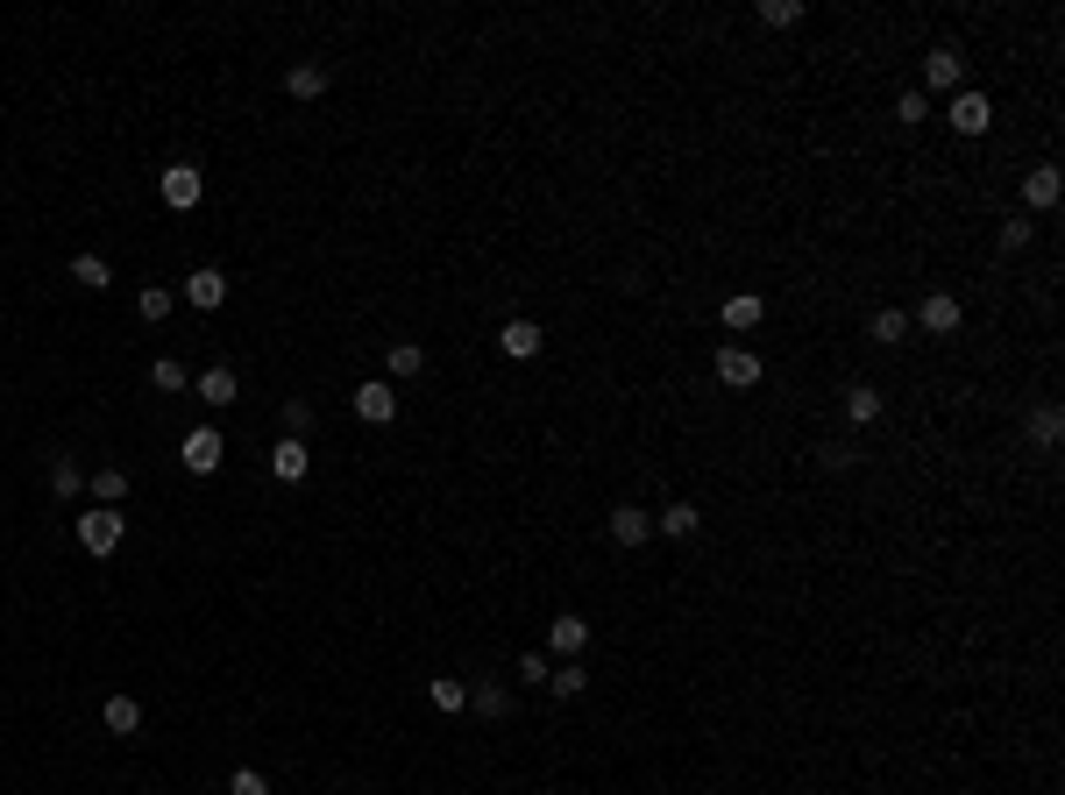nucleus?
I'll use <instances>...</instances> for the list:
<instances>
[{
  "mask_svg": "<svg viewBox=\"0 0 1065 795\" xmlns=\"http://www.w3.org/2000/svg\"><path fill=\"white\" fill-rule=\"evenodd\" d=\"M547 689H554V696L568 703V696H582V689H590V674H582V661H562V668L547 674Z\"/></svg>",
  "mask_w": 1065,
  "mask_h": 795,
  "instance_id": "obj_29",
  "label": "nucleus"
},
{
  "mask_svg": "<svg viewBox=\"0 0 1065 795\" xmlns=\"http://www.w3.org/2000/svg\"><path fill=\"white\" fill-rule=\"evenodd\" d=\"M696 526H703V512H696L689 498H675V504H661V512H654V533H668V540H689Z\"/></svg>",
  "mask_w": 1065,
  "mask_h": 795,
  "instance_id": "obj_17",
  "label": "nucleus"
},
{
  "mask_svg": "<svg viewBox=\"0 0 1065 795\" xmlns=\"http://www.w3.org/2000/svg\"><path fill=\"white\" fill-rule=\"evenodd\" d=\"M384 370H392V384L419 377V370H427V349H419V341H392V355H384Z\"/></svg>",
  "mask_w": 1065,
  "mask_h": 795,
  "instance_id": "obj_20",
  "label": "nucleus"
},
{
  "mask_svg": "<svg viewBox=\"0 0 1065 795\" xmlns=\"http://www.w3.org/2000/svg\"><path fill=\"white\" fill-rule=\"evenodd\" d=\"M604 526H611V540H619V547H647V540H654V512H639V504H619Z\"/></svg>",
  "mask_w": 1065,
  "mask_h": 795,
  "instance_id": "obj_13",
  "label": "nucleus"
},
{
  "mask_svg": "<svg viewBox=\"0 0 1065 795\" xmlns=\"http://www.w3.org/2000/svg\"><path fill=\"white\" fill-rule=\"evenodd\" d=\"M469 711H476V717H505V711H512V689H505V682L469 689Z\"/></svg>",
  "mask_w": 1065,
  "mask_h": 795,
  "instance_id": "obj_23",
  "label": "nucleus"
},
{
  "mask_svg": "<svg viewBox=\"0 0 1065 795\" xmlns=\"http://www.w3.org/2000/svg\"><path fill=\"white\" fill-rule=\"evenodd\" d=\"M306 469H313V447L284 433V441L270 447V476H277V484H306Z\"/></svg>",
  "mask_w": 1065,
  "mask_h": 795,
  "instance_id": "obj_8",
  "label": "nucleus"
},
{
  "mask_svg": "<svg viewBox=\"0 0 1065 795\" xmlns=\"http://www.w3.org/2000/svg\"><path fill=\"white\" fill-rule=\"evenodd\" d=\"M498 349L512 355V363H533V355L547 349V334H540L533 320H505V327H498Z\"/></svg>",
  "mask_w": 1065,
  "mask_h": 795,
  "instance_id": "obj_12",
  "label": "nucleus"
},
{
  "mask_svg": "<svg viewBox=\"0 0 1065 795\" xmlns=\"http://www.w3.org/2000/svg\"><path fill=\"white\" fill-rule=\"evenodd\" d=\"M717 320H725L732 334H754V327L768 320V298H760V292H732L725 306H717Z\"/></svg>",
  "mask_w": 1065,
  "mask_h": 795,
  "instance_id": "obj_10",
  "label": "nucleus"
},
{
  "mask_svg": "<svg viewBox=\"0 0 1065 795\" xmlns=\"http://www.w3.org/2000/svg\"><path fill=\"white\" fill-rule=\"evenodd\" d=\"M582 647H590V625H582L576 611H562V618L547 625V654H562V661H576Z\"/></svg>",
  "mask_w": 1065,
  "mask_h": 795,
  "instance_id": "obj_14",
  "label": "nucleus"
},
{
  "mask_svg": "<svg viewBox=\"0 0 1065 795\" xmlns=\"http://www.w3.org/2000/svg\"><path fill=\"white\" fill-rule=\"evenodd\" d=\"M959 320H966V313H959V298H952V292H931V298L917 306V327H924V334H952Z\"/></svg>",
  "mask_w": 1065,
  "mask_h": 795,
  "instance_id": "obj_15",
  "label": "nucleus"
},
{
  "mask_svg": "<svg viewBox=\"0 0 1065 795\" xmlns=\"http://www.w3.org/2000/svg\"><path fill=\"white\" fill-rule=\"evenodd\" d=\"M547 654H519V682H540V689H547Z\"/></svg>",
  "mask_w": 1065,
  "mask_h": 795,
  "instance_id": "obj_36",
  "label": "nucleus"
},
{
  "mask_svg": "<svg viewBox=\"0 0 1065 795\" xmlns=\"http://www.w3.org/2000/svg\"><path fill=\"white\" fill-rule=\"evenodd\" d=\"M86 490H93L100 504H122L128 498V469H93V476H86Z\"/></svg>",
  "mask_w": 1065,
  "mask_h": 795,
  "instance_id": "obj_25",
  "label": "nucleus"
},
{
  "mask_svg": "<svg viewBox=\"0 0 1065 795\" xmlns=\"http://www.w3.org/2000/svg\"><path fill=\"white\" fill-rule=\"evenodd\" d=\"M128 540V519H122V504H100V512H79V547L86 554H100L107 561L114 547Z\"/></svg>",
  "mask_w": 1065,
  "mask_h": 795,
  "instance_id": "obj_1",
  "label": "nucleus"
},
{
  "mask_svg": "<svg viewBox=\"0 0 1065 795\" xmlns=\"http://www.w3.org/2000/svg\"><path fill=\"white\" fill-rule=\"evenodd\" d=\"M220 455H228V441H220L214 427H192V433H185V469H192V476H214Z\"/></svg>",
  "mask_w": 1065,
  "mask_h": 795,
  "instance_id": "obj_6",
  "label": "nucleus"
},
{
  "mask_svg": "<svg viewBox=\"0 0 1065 795\" xmlns=\"http://www.w3.org/2000/svg\"><path fill=\"white\" fill-rule=\"evenodd\" d=\"M149 384H157V391H171V398H178V391H185L192 377H185V363H178V355H157V363H149Z\"/></svg>",
  "mask_w": 1065,
  "mask_h": 795,
  "instance_id": "obj_27",
  "label": "nucleus"
},
{
  "mask_svg": "<svg viewBox=\"0 0 1065 795\" xmlns=\"http://www.w3.org/2000/svg\"><path fill=\"white\" fill-rule=\"evenodd\" d=\"M881 412H888V398H881L874 384H852V391H846V427H874Z\"/></svg>",
  "mask_w": 1065,
  "mask_h": 795,
  "instance_id": "obj_18",
  "label": "nucleus"
},
{
  "mask_svg": "<svg viewBox=\"0 0 1065 795\" xmlns=\"http://www.w3.org/2000/svg\"><path fill=\"white\" fill-rule=\"evenodd\" d=\"M924 79H931L938 93H959V86H966V57H959L952 43H938V50L924 57Z\"/></svg>",
  "mask_w": 1065,
  "mask_h": 795,
  "instance_id": "obj_11",
  "label": "nucleus"
},
{
  "mask_svg": "<svg viewBox=\"0 0 1065 795\" xmlns=\"http://www.w3.org/2000/svg\"><path fill=\"white\" fill-rule=\"evenodd\" d=\"M944 122H952L959 135H987V128H995V100H987V93H973V86H959V93H952V107H944Z\"/></svg>",
  "mask_w": 1065,
  "mask_h": 795,
  "instance_id": "obj_2",
  "label": "nucleus"
},
{
  "mask_svg": "<svg viewBox=\"0 0 1065 795\" xmlns=\"http://www.w3.org/2000/svg\"><path fill=\"white\" fill-rule=\"evenodd\" d=\"M71 284H79V292H107V284H114L107 257H71Z\"/></svg>",
  "mask_w": 1065,
  "mask_h": 795,
  "instance_id": "obj_21",
  "label": "nucleus"
},
{
  "mask_svg": "<svg viewBox=\"0 0 1065 795\" xmlns=\"http://www.w3.org/2000/svg\"><path fill=\"white\" fill-rule=\"evenodd\" d=\"M874 341H881V349L909 341V313H903V306H881V313H874Z\"/></svg>",
  "mask_w": 1065,
  "mask_h": 795,
  "instance_id": "obj_24",
  "label": "nucleus"
},
{
  "mask_svg": "<svg viewBox=\"0 0 1065 795\" xmlns=\"http://www.w3.org/2000/svg\"><path fill=\"white\" fill-rule=\"evenodd\" d=\"M1058 192H1065L1058 163H1038V171H1023V206H1030V214H1052V206H1058Z\"/></svg>",
  "mask_w": 1065,
  "mask_h": 795,
  "instance_id": "obj_7",
  "label": "nucleus"
},
{
  "mask_svg": "<svg viewBox=\"0 0 1065 795\" xmlns=\"http://www.w3.org/2000/svg\"><path fill=\"white\" fill-rule=\"evenodd\" d=\"M355 412H363L370 427H392V419H398V384H392V377L355 384Z\"/></svg>",
  "mask_w": 1065,
  "mask_h": 795,
  "instance_id": "obj_4",
  "label": "nucleus"
},
{
  "mask_svg": "<svg viewBox=\"0 0 1065 795\" xmlns=\"http://www.w3.org/2000/svg\"><path fill=\"white\" fill-rule=\"evenodd\" d=\"M100 725H107L114 739H128V731H143V703H135V696H107V703H100Z\"/></svg>",
  "mask_w": 1065,
  "mask_h": 795,
  "instance_id": "obj_19",
  "label": "nucleus"
},
{
  "mask_svg": "<svg viewBox=\"0 0 1065 795\" xmlns=\"http://www.w3.org/2000/svg\"><path fill=\"white\" fill-rule=\"evenodd\" d=\"M228 795H270V782H263L257 768H242V774H235V782H228Z\"/></svg>",
  "mask_w": 1065,
  "mask_h": 795,
  "instance_id": "obj_37",
  "label": "nucleus"
},
{
  "mask_svg": "<svg viewBox=\"0 0 1065 795\" xmlns=\"http://www.w3.org/2000/svg\"><path fill=\"white\" fill-rule=\"evenodd\" d=\"M1058 433H1065V412H1058V405H1038V412H1030V441L1058 447Z\"/></svg>",
  "mask_w": 1065,
  "mask_h": 795,
  "instance_id": "obj_26",
  "label": "nucleus"
},
{
  "mask_svg": "<svg viewBox=\"0 0 1065 795\" xmlns=\"http://www.w3.org/2000/svg\"><path fill=\"white\" fill-rule=\"evenodd\" d=\"M717 384H732V391H754V384H760V355L739 349V341H725V349H717Z\"/></svg>",
  "mask_w": 1065,
  "mask_h": 795,
  "instance_id": "obj_5",
  "label": "nucleus"
},
{
  "mask_svg": "<svg viewBox=\"0 0 1065 795\" xmlns=\"http://www.w3.org/2000/svg\"><path fill=\"white\" fill-rule=\"evenodd\" d=\"M895 114H903V122H909V128H917V122H924V114H931V100H924V93H903V107H895Z\"/></svg>",
  "mask_w": 1065,
  "mask_h": 795,
  "instance_id": "obj_38",
  "label": "nucleus"
},
{
  "mask_svg": "<svg viewBox=\"0 0 1065 795\" xmlns=\"http://www.w3.org/2000/svg\"><path fill=\"white\" fill-rule=\"evenodd\" d=\"M995 242L1009 249V257H1016V249H1030V220H1023V214H1009V220H1001V235H995Z\"/></svg>",
  "mask_w": 1065,
  "mask_h": 795,
  "instance_id": "obj_34",
  "label": "nucleus"
},
{
  "mask_svg": "<svg viewBox=\"0 0 1065 795\" xmlns=\"http://www.w3.org/2000/svg\"><path fill=\"white\" fill-rule=\"evenodd\" d=\"M157 192H163V206H171V214H192V206H200V192H206L200 163H171V171L157 178Z\"/></svg>",
  "mask_w": 1065,
  "mask_h": 795,
  "instance_id": "obj_3",
  "label": "nucleus"
},
{
  "mask_svg": "<svg viewBox=\"0 0 1065 795\" xmlns=\"http://www.w3.org/2000/svg\"><path fill=\"white\" fill-rule=\"evenodd\" d=\"M284 93H292V100H320L327 93V65H320V57H298V65L284 71Z\"/></svg>",
  "mask_w": 1065,
  "mask_h": 795,
  "instance_id": "obj_16",
  "label": "nucleus"
},
{
  "mask_svg": "<svg viewBox=\"0 0 1065 795\" xmlns=\"http://www.w3.org/2000/svg\"><path fill=\"white\" fill-rule=\"evenodd\" d=\"M50 490H57V498H79V490H86V469L71 455H57L50 462Z\"/></svg>",
  "mask_w": 1065,
  "mask_h": 795,
  "instance_id": "obj_28",
  "label": "nucleus"
},
{
  "mask_svg": "<svg viewBox=\"0 0 1065 795\" xmlns=\"http://www.w3.org/2000/svg\"><path fill=\"white\" fill-rule=\"evenodd\" d=\"M200 398H206V405H235V370H228V363L200 370Z\"/></svg>",
  "mask_w": 1065,
  "mask_h": 795,
  "instance_id": "obj_22",
  "label": "nucleus"
},
{
  "mask_svg": "<svg viewBox=\"0 0 1065 795\" xmlns=\"http://www.w3.org/2000/svg\"><path fill=\"white\" fill-rule=\"evenodd\" d=\"M427 696H433V711H469V689H462L455 674H441V682H433Z\"/></svg>",
  "mask_w": 1065,
  "mask_h": 795,
  "instance_id": "obj_31",
  "label": "nucleus"
},
{
  "mask_svg": "<svg viewBox=\"0 0 1065 795\" xmlns=\"http://www.w3.org/2000/svg\"><path fill=\"white\" fill-rule=\"evenodd\" d=\"M306 427H313V405L306 398H284V433H292V441H306Z\"/></svg>",
  "mask_w": 1065,
  "mask_h": 795,
  "instance_id": "obj_33",
  "label": "nucleus"
},
{
  "mask_svg": "<svg viewBox=\"0 0 1065 795\" xmlns=\"http://www.w3.org/2000/svg\"><path fill=\"white\" fill-rule=\"evenodd\" d=\"M135 313H143V320H163V313H171V284H143Z\"/></svg>",
  "mask_w": 1065,
  "mask_h": 795,
  "instance_id": "obj_32",
  "label": "nucleus"
},
{
  "mask_svg": "<svg viewBox=\"0 0 1065 795\" xmlns=\"http://www.w3.org/2000/svg\"><path fill=\"white\" fill-rule=\"evenodd\" d=\"M817 462H824V469H852V462H860V455H852L846 441H817Z\"/></svg>",
  "mask_w": 1065,
  "mask_h": 795,
  "instance_id": "obj_35",
  "label": "nucleus"
},
{
  "mask_svg": "<svg viewBox=\"0 0 1065 795\" xmlns=\"http://www.w3.org/2000/svg\"><path fill=\"white\" fill-rule=\"evenodd\" d=\"M803 14H809L803 0H760V22H768V29H796Z\"/></svg>",
  "mask_w": 1065,
  "mask_h": 795,
  "instance_id": "obj_30",
  "label": "nucleus"
},
{
  "mask_svg": "<svg viewBox=\"0 0 1065 795\" xmlns=\"http://www.w3.org/2000/svg\"><path fill=\"white\" fill-rule=\"evenodd\" d=\"M185 298H192V306H200V313H214V306H228V270H214V263H200V270H192V277H185Z\"/></svg>",
  "mask_w": 1065,
  "mask_h": 795,
  "instance_id": "obj_9",
  "label": "nucleus"
}]
</instances>
